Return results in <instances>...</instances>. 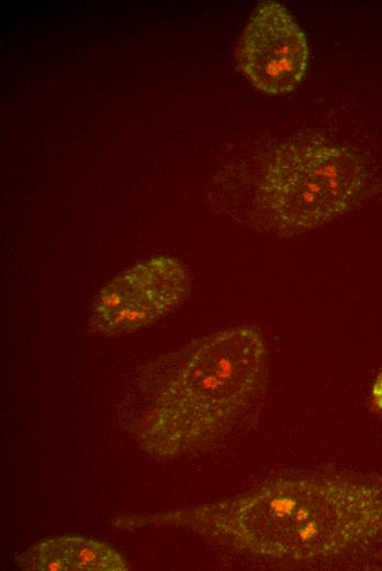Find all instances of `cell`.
<instances>
[{
    "label": "cell",
    "instance_id": "8992f818",
    "mask_svg": "<svg viewBox=\"0 0 382 571\" xmlns=\"http://www.w3.org/2000/svg\"><path fill=\"white\" fill-rule=\"evenodd\" d=\"M57 571H126L124 558L110 545L82 536L54 537Z\"/></svg>",
    "mask_w": 382,
    "mask_h": 571
},
{
    "label": "cell",
    "instance_id": "52a82bcc",
    "mask_svg": "<svg viewBox=\"0 0 382 571\" xmlns=\"http://www.w3.org/2000/svg\"><path fill=\"white\" fill-rule=\"evenodd\" d=\"M371 395L374 405L382 411V371L373 384Z\"/></svg>",
    "mask_w": 382,
    "mask_h": 571
},
{
    "label": "cell",
    "instance_id": "277c9868",
    "mask_svg": "<svg viewBox=\"0 0 382 571\" xmlns=\"http://www.w3.org/2000/svg\"><path fill=\"white\" fill-rule=\"evenodd\" d=\"M189 288V272L180 260L150 257L104 284L93 302L90 326L109 336L147 327L175 310Z\"/></svg>",
    "mask_w": 382,
    "mask_h": 571
},
{
    "label": "cell",
    "instance_id": "7a4b0ae2",
    "mask_svg": "<svg viewBox=\"0 0 382 571\" xmlns=\"http://www.w3.org/2000/svg\"><path fill=\"white\" fill-rule=\"evenodd\" d=\"M267 374V346L257 327L204 336L148 366L141 381L147 407L131 432L157 459L203 450L238 424Z\"/></svg>",
    "mask_w": 382,
    "mask_h": 571
},
{
    "label": "cell",
    "instance_id": "6da1fadb",
    "mask_svg": "<svg viewBox=\"0 0 382 571\" xmlns=\"http://www.w3.org/2000/svg\"><path fill=\"white\" fill-rule=\"evenodd\" d=\"M115 525L181 527L263 562L335 567L382 550V474H278L227 500Z\"/></svg>",
    "mask_w": 382,
    "mask_h": 571
},
{
    "label": "cell",
    "instance_id": "5b68a950",
    "mask_svg": "<svg viewBox=\"0 0 382 571\" xmlns=\"http://www.w3.org/2000/svg\"><path fill=\"white\" fill-rule=\"evenodd\" d=\"M237 64L259 90L274 96L292 91L304 78L310 60L302 29L277 1H263L254 10L239 40Z\"/></svg>",
    "mask_w": 382,
    "mask_h": 571
},
{
    "label": "cell",
    "instance_id": "3957f363",
    "mask_svg": "<svg viewBox=\"0 0 382 571\" xmlns=\"http://www.w3.org/2000/svg\"><path fill=\"white\" fill-rule=\"evenodd\" d=\"M366 184L364 166L351 149L324 137H295L268 155L255 208L271 232L299 234L350 210Z\"/></svg>",
    "mask_w": 382,
    "mask_h": 571
}]
</instances>
